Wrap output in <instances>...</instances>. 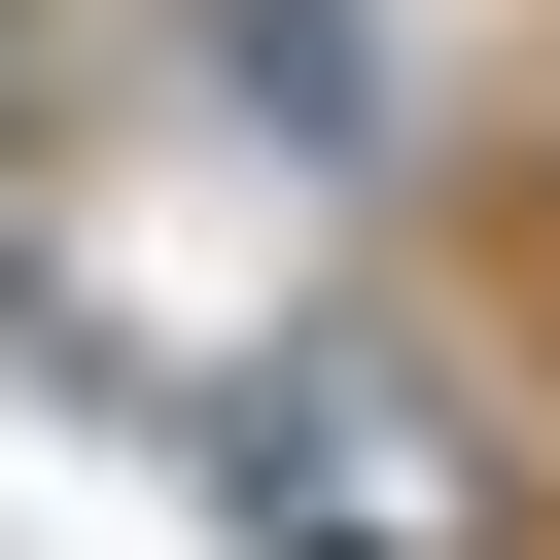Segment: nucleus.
Masks as SVG:
<instances>
[{"label":"nucleus","mask_w":560,"mask_h":560,"mask_svg":"<svg viewBox=\"0 0 560 560\" xmlns=\"http://www.w3.org/2000/svg\"><path fill=\"white\" fill-rule=\"evenodd\" d=\"M210 560H490V420L420 315H315L210 385Z\"/></svg>","instance_id":"nucleus-1"},{"label":"nucleus","mask_w":560,"mask_h":560,"mask_svg":"<svg viewBox=\"0 0 560 560\" xmlns=\"http://www.w3.org/2000/svg\"><path fill=\"white\" fill-rule=\"evenodd\" d=\"M175 35H210V105H245V140H315V175L385 140V35H350V0H175Z\"/></svg>","instance_id":"nucleus-2"}]
</instances>
